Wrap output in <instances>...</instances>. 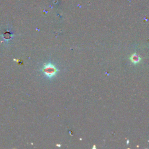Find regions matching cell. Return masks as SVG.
<instances>
[{
	"instance_id": "obj_1",
	"label": "cell",
	"mask_w": 149,
	"mask_h": 149,
	"mask_svg": "<svg viewBox=\"0 0 149 149\" xmlns=\"http://www.w3.org/2000/svg\"><path fill=\"white\" fill-rule=\"evenodd\" d=\"M41 72L47 78H52L57 74L58 69L53 64L48 63L44 65L41 69Z\"/></svg>"
},
{
	"instance_id": "obj_2",
	"label": "cell",
	"mask_w": 149,
	"mask_h": 149,
	"mask_svg": "<svg viewBox=\"0 0 149 149\" xmlns=\"http://www.w3.org/2000/svg\"><path fill=\"white\" fill-rule=\"evenodd\" d=\"M131 61H132V62H133V63H138V62L140 61V59L139 56H138V55H136V54H135L133 55H132V57H131Z\"/></svg>"
}]
</instances>
